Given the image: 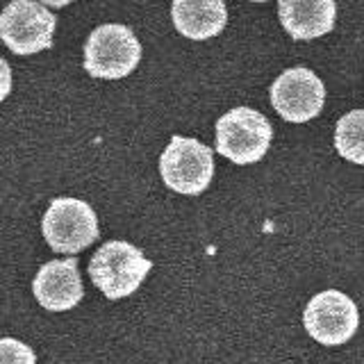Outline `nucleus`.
I'll return each mask as SVG.
<instances>
[{"instance_id":"obj_9","label":"nucleus","mask_w":364,"mask_h":364,"mask_svg":"<svg viewBox=\"0 0 364 364\" xmlns=\"http://www.w3.org/2000/svg\"><path fill=\"white\" fill-rule=\"evenodd\" d=\"M34 299L48 312H66L82 301L85 287L77 271V259H50L37 271L32 282Z\"/></svg>"},{"instance_id":"obj_4","label":"nucleus","mask_w":364,"mask_h":364,"mask_svg":"<svg viewBox=\"0 0 364 364\" xmlns=\"http://www.w3.org/2000/svg\"><path fill=\"white\" fill-rule=\"evenodd\" d=\"M159 173L168 189L185 196H198L214 176V153L198 139L176 134L159 157Z\"/></svg>"},{"instance_id":"obj_15","label":"nucleus","mask_w":364,"mask_h":364,"mask_svg":"<svg viewBox=\"0 0 364 364\" xmlns=\"http://www.w3.org/2000/svg\"><path fill=\"white\" fill-rule=\"evenodd\" d=\"M41 5H48V7H57V9H62L66 5H71L73 0H39Z\"/></svg>"},{"instance_id":"obj_11","label":"nucleus","mask_w":364,"mask_h":364,"mask_svg":"<svg viewBox=\"0 0 364 364\" xmlns=\"http://www.w3.org/2000/svg\"><path fill=\"white\" fill-rule=\"evenodd\" d=\"M171 18L176 30L187 39L205 41L223 32L228 9L223 0H173Z\"/></svg>"},{"instance_id":"obj_5","label":"nucleus","mask_w":364,"mask_h":364,"mask_svg":"<svg viewBox=\"0 0 364 364\" xmlns=\"http://www.w3.org/2000/svg\"><path fill=\"white\" fill-rule=\"evenodd\" d=\"M41 232L55 253L75 255L98 239V216L80 198H55L43 214Z\"/></svg>"},{"instance_id":"obj_2","label":"nucleus","mask_w":364,"mask_h":364,"mask_svg":"<svg viewBox=\"0 0 364 364\" xmlns=\"http://www.w3.org/2000/svg\"><path fill=\"white\" fill-rule=\"evenodd\" d=\"M139 60L141 43L130 28L107 23L89 34L85 46V71L91 77L121 80L134 71Z\"/></svg>"},{"instance_id":"obj_1","label":"nucleus","mask_w":364,"mask_h":364,"mask_svg":"<svg viewBox=\"0 0 364 364\" xmlns=\"http://www.w3.org/2000/svg\"><path fill=\"white\" fill-rule=\"evenodd\" d=\"M151 269L153 262L146 259L136 246L130 242H121V239L102 244L89 262L91 282L109 301H119L134 294Z\"/></svg>"},{"instance_id":"obj_13","label":"nucleus","mask_w":364,"mask_h":364,"mask_svg":"<svg viewBox=\"0 0 364 364\" xmlns=\"http://www.w3.org/2000/svg\"><path fill=\"white\" fill-rule=\"evenodd\" d=\"M0 364H37V355L21 339L0 337Z\"/></svg>"},{"instance_id":"obj_3","label":"nucleus","mask_w":364,"mask_h":364,"mask_svg":"<svg viewBox=\"0 0 364 364\" xmlns=\"http://www.w3.org/2000/svg\"><path fill=\"white\" fill-rule=\"evenodd\" d=\"M273 128L264 114L235 107L216 121V151L235 164H255L267 155Z\"/></svg>"},{"instance_id":"obj_7","label":"nucleus","mask_w":364,"mask_h":364,"mask_svg":"<svg viewBox=\"0 0 364 364\" xmlns=\"http://www.w3.org/2000/svg\"><path fill=\"white\" fill-rule=\"evenodd\" d=\"M303 326L307 335L321 346H344L358 333V305L339 289L318 291L305 307Z\"/></svg>"},{"instance_id":"obj_10","label":"nucleus","mask_w":364,"mask_h":364,"mask_svg":"<svg viewBox=\"0 0 364 364\" xmlns=\"http://www.w3.org/2000/svg\"><path fill=\"white\" fill-rule=\"evenodd\" d=\"M278 14L291 39L310 41L335 28L337 5L335 0H278Z\"/></svg>"},{"instance_id":"obj_12","label":"nucleus","mask_w":364,"mask_h":364,"mask_svg":"<svg viewBox=\"0 0 364 364\" xmlns=\"http://www.w3.org/2000/svg\"><path fill=\"white\" fill-rule=\"evenodd\" d=\"M337 153L353 164H364V109H353L337 121Z\"/></svg>"},{"instance_id":"obj_14","label":"nucleus","mask_w":364,"mask_h":364,"mask_svg":"<svg viewBox=\"0 0 364 364\" xmlns=\"http://www.w3.org/2000/svg\"><path fill=\"white\" fill-rule=\"evenodd\" d=\"M11 91V68L9 64L0 57V102H3Z\"/></svg>"},{"instance_id":"obj_6","label":"nucleus","mask_w":364,"mask_h":364,"mask_svg":"<svg viewBox=\"0 0 364 364\" xmlns=\"http://www.w3.org/2000/svg\"><path fill=\"white\" fill-rule=\"evenodd\" d=\"M57 18L34 0H11L0 11V39L14 55H34L53 46Z\"/></svg>"},{"instance_id":"obj_8","label":"nucleus","mask_w":364,"mask_h":364,"mask_svg":"<svg viewBox=\"0 0 364 364\" xmlns=\"http://www.w3.org/2000/svg\"><path fill=\"white\" fill-rule=\"evenodd\" d=\"M326 87L314 71L305 66L287 68L271 85V105L284 121L305 123L323 109Z\"/></svg>"},{"instance_id":"obj_16","label":"nucleus","mask_w":364,"mask_h":364,"mask_svg":"<svg viewBox=\"0 0 364 364\" xmlns=\"http://www.w3.org/2000/svg\"><path fill=\"white\" fill-rule=\"evenodd\" d=\"M250 3H267V0H250Z\"/></svg>"}]
</instances>
